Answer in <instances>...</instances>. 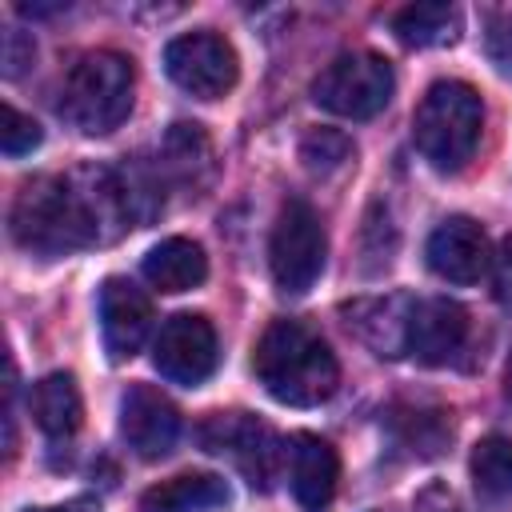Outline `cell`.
<instances>
[{"instance_id":"6da1fadb","label":"cell","mask_w":512,"mask_h":512,"mask_svg":"<svg viewBox=\"0 0 512 512\" xmlns=\"http://www.w3.org/2000/svg\"><path fill=\"white\" fill-rule=\"evenodd\" d=\"M136 216L124 196L120 172L108 168H80L72 176H32L12 204V236L32 256H68L108 240L112 232L128 228Z\"/></svg>"},{"instance_id":"44dd1931","label":"cell","mask_w":512,"mask_h":512,"mask_svg":"<svg viewBox=\"0 0 512 512\" xmlns=\"http://www.w3.org/2000/svg\"><path fill=\"white\" fill-rule=\"evenodd\" d=\"M472 484H476V496L480 500H504L512 496V436H484L476 448H472Z\"/></svg>"},{"instance_id":"8992f818","label":"cell","mask_w":512,"mask_h":512,"mask_svg":"<svg viewBox=\"0 0 512 512\" xmlns=\"http://www.w3.org/2000/svg\"><path fill=\"white\" fill-rule=\"evenodd\" d=\"M324 260H328V236H324L320 216L312 212V204L288 200L268 240V264H272L276 288L288 296H304L320 280Z\"/></svg>"},{"instance_id":"9c48e42d","label":"cell","mask_w":512,"mask_h":512,"mask_svg":"<svg viewBox=\"0 0 512 512\" xmlns=\"http://www.w3.org/2000/svg\"><path fill=\"white\" fill-rule=\"evenodd\" d=\"M216 360H220V340L208 316L176 312L160 324L156 344H152V364L164 380L196 388L216 372Z\"/></svg>"},{"instance_id":"7c38bea8","label":"cell","mask_w":512,"mask_h":512,"mask_svg":"<svg viewBox=\"0 0 512 512\" xmlns=\"http://www.w3.org/2000/svg\"><path fill=\"white\" fill-rule=\"evenodd\" d=\"M424 256L428 268L448 284H476L492 264L488 236L472 216H448L444 224H436Z\"/></svg>"},{"instance_id":"9a60e30c","label":"cell","mask_w":512,"mask_h":512,"mask_svg":"<svg viewBox=\"0 0 512 512\" xmlns=\"http://www.w3.org/2000/svg\"><path fill=\"white\" fill-rule=\"evenodd\" d=\"M412 300L408 296H368L344 304L348 328L356 340H364L376 356H404L408 352V328H412Z\"/></svg>"},{"instance_id":"30bf717a","label":"cell","mask_w":512,"mask_h":512,"mask_svg":"<svg viewBox=\"0 0 512 512\" xmlns=\"http://www.w3.org/2000/svg\"><path fill=\"white\" fill-rule=\"evenodd\" d=\"M120 436L140 460H160L180 436V412L160 388L132 384L120 400Z\"/></svg>"},{"instance_id":"83f0119b","label":"cell","mask_w":512,"mask_h":512,"mask_svg":"<svg viewBox=\"0 0 512 512\" xmlns=\"http://www.w3.org/2000/svg\"><path fill=\"white\" fill-rule=\"evenodd\" d=\"M28 512H100V504L92 496H76V500H64L56 508H28Z\"/></svg>"},{"instance_id":"7402d4cb","label":"cell","mask_w":512,"mask_h":512,"mask_svg":"<svg viewBox=\"0 0 512 512\" xmlns=\"http://www.w3.org/2000/svg\"><path fill=\"white\" fill-rule=\"evenodd\" d=\"M300 160H304L308 172H320L324 176V172H336V168H344L352 160V144H348V136H340L332 128H316V132L304 136Z\"/></svg>"},{"instance_id":"4fadbf2b","label":"cell","mask_w":512,"mask_h":512,"mask_svg":"<svg viewBox=\"0 0 512 512\" xmlns=\"http://www.w3.org/2000/svg\"><path fill=\"white\" fill-rule=\"evenodd\" d=\"M468 344V312L448 300V296H432V300H416L412 308V328H408V352L420 364H448L460 348Z\"/></svg>"},{"instance_id":"603a6c76","label":"cell","mask_w":512,"mask_h":512,"mask_svg":"<svg viewBox=\"0 0 512 512\" xmlns=\"http://www.w3.org/2000/svg\"><path fill=\"white\" fill-rule=\"evenodd\" d=\"M36 144H40V124L32 116H24L20 108L4 104L0 108V148H4V156H24Z\"/></svg>"},{"instance_id":"2e32d148","label":"cell","mask_w":512,"mask_h":512,"mask_svg":"<svg viewBox=\"0 0 512 512\" xmlns=\"http://www.w3.org/2000/svg\"><path fill=\"white\" fill-rule=\"evenodd\" d=\"M28 408H32L36 428H40L48 440H68V436H76V428H80V420H84V400H80L76 376H72V372H52V376H44V380L32 388Z\"/></svg>"},{"instance_id":"ba28073f","label":"cell","mask_w":512,"mask_h":512,"mask_svg":"<svg viewBox=\"0 0 512 512\" xmlns=\"http://www.w3.org/2000/svg\"><path fill=\"white\" fill-rule=\"evenodd\" d=\"M164 72L176 88L196 100H220L236 88L240 56L220 32H184L164 48Z\"/></svg>"},{"instance_id":"cb8c5ba5","label":"cell","mask_w":512,"mask_h":512,"mask_svg":"<svg viewBox=\"0 0 512 512\" xmlns=\"http://www.w3.org/2000/svg\"><path fill=\"white\" fill-rule=\"evenodd\" d=\"M484 52H488V60L496 64V72L512 80V16H492V20H488Z\"/></svg>"},{"instance_id":"f1b7e54d","label":"cell","mask_w":512,"mask_h":512,"mask_svg":"<svg viewBox=\"0 0 512 512\" xmlns=\"http://www.w3.org/2000/svg\"><path fill=\"white\" fill-rule=\"evenodd\" d=\"M504 392L512 396V356H508V368H504Z\"/></svg>"},{"instance_id":"277c9868","label":"cell","mask_w":512,"mask_h":512,"mask_svg":"<svg viewBox=\"0 0 512 512\" xmlns=\"http://www.w3.org/2000/svg\"><path fill=\"white\" fill-rule=\"evenodd\" d=\"M132 92H136V72L132 60L108 48L84 52L60 88V116L80 128L84 136H104L124 124L132 112Z\"/></svg>"},{"instance_id":"d6986e66","label":"cell","mask_w":512,"mask_h":512,"mask_svg":"<svg viewBox=\"0 0 512 512\" xmlns=\"http://www.w3.org/2000/svg\"><path fill=\"white\" fill-rule=\"evenodd\" d=\"M392 32L400 44L408 48H444L456 44L464 32V16L456 4L444 0H424V4H408L392 16Z\"/></svg>"},{"instance_id":"5b68a950","label":"cell","mask_w":512,"mask_h":512,"mask_svg":"<svg viewBox=\"0 0 512 512\" xmlns=\"http://www.w3.org/2000/svg\"><path fill=\"white\" fill-rule=\"evenodd\" d=\"M392 88L396 76L380 52H344L312 80V100L332 116L372 120L392 100Z\"/></svg>"},{"instance_id":"ffe728a7","label":"cell","mask_w":512,"mask_h":512,"mask_svg":"<svg viewBox=\"0 0 512 512\" xmlns=\"http://www.w3.org/2000/svg\"><path fill=\"white\" fill-rule=\"evenodd\" d=\"M164 172L188 188H200L212 176V140L200 124H172L164 136Z\"/></svg>"},{"instance_id":"4316f807","label":"cell","mask_w":512,"mask_h":512,"mask_svg":"<svg viewBox=\"0 0 512 512\" xmlns=\"http://www.w3.org/2000/svg\"><path fill=\"white\" fill-rule=\"evenodd\" d=\"M412 512H456V500H452V492H448V488L428 484V488L412 500Z\"/></svg>"},{"instance_id":"3957f363","label":"cell","mask_w":512,"mask_h":512,"mask_svg":"<svg viewBox=\"0 0 512 512\" xmlns=\"http://www.w3.org/2000/svg\"><path fill=\"white\" fill-rule=\"evenodd\" d=\"M480 128L484 100L464 80H436L412 116V140L436 172H460L480 144Z\"/></svg>"},{"instance_id":"8fae6325","label":"cell","mask_w":512,"mask_h":512,"mask_svg":"<svg viewBox=\"0 0 512 512\" xmlns=\"http://www.w3.org/2000/svg\"><path fill=\"white\" fill-rule=\"evenodd\" d=\"M152 332V300L124 276L100 284V336L112 360H132Z\"/></svg>"},{"instance_id":"7a4b0ae2","label":"cell","mask_w":512,"mask_h":512,"mask_svg":"<svg viewBox=\"0 0 512 512\" xmlns=\"http://www.w3.org/2000/svg\"><path fill=\"white\" fill-rule=\"evenodd\" d=\"M252 372L264 392L288 408H316L340 384V364L324 336L304 320H272L252 352Z\"/></svg>"},{"instance_id":"e0dca14e","label":"cell","mask_w":512,"mask_h":512,"mask_svg":"<svg viewBox=\"0 0 512 512\" xmlns=\"http://www.w3.org/2000/svg\"><path fill=\"white\" fill-rule=\"evenodd\" d=\"M204 276H208V256L188 236H168L144 256V280L160 292H188L204 284Z\"/></svg>"},{"instance_id":"484cf974","label":"cell","mask_w":512,"mask_h":512,"mask_svg":"<svg viewBox=\"0 0 512 512\" xmlns=\"http://www.w3.org/2000/svg\"><path fill=\"white\" fill-rule=\"evenodd\" d=\"M32 56H36L32 36H24V32H4V76H8V80L20 76V72L32 64Z\"/></svg>"},{"instance_id":"d4e9b609","label":"cell","mask_w":512,"mask_h":512,"mask_svg":"<svg viewBox=\"0 0 512 512\" xmlns=\"http://www.w3.org/2000/svg\"><path fill=\"white\" fill-rule=\"evenodd\" d=\"M492 296L504 308H512V232L500 240V248L492 256Z\"/></svg>"},{"instance_id":"5bb4252c","label":"cell","mask_w":512,"mask_h":512,"mask_svg":"<svg viewBox=\"0 0 512 512\" xmlns=\"http://www.w3.org/2000/svg\"><path fill=\"white\" fill-rule=\"evenodd\" d=\"M288 480H292V496L304 512H324L336 496V480H340V456L328 440H320L316 432H296L288 444Z\"/></svg>"},{"instance_id":"52a82bcc","label":"cell","mask_w":512,"mask_h":512,"mask_svg":"<svg viewBox=\"0 0 512 512\" xmlns=\"http://www.w3.org/2000/svg\"><path fill=\"white\" fill-rule=\"evenodd\" d=\"M200 444L208 452H216V456H228L240 468V476L260 492L272 488L280 464L288 460V448L276 440V432L264 420L248 416V412H216V416H208L204 428H200Z\"/></svg>"},{"instance_id":"ac0fdd59","label":"cell","mask_w":512,"mask_h":512,"mask_svg":"<svg viewBox=\"0 0 512 512\" xmlns=\"http://www.w3.org/2000/svg\"><path fill=\"white\" fill-rule=\"evenodd\" d=\"M228 504V484L212 472H180L140 496V512H212Z\"/></svg>"}]
</instances>
